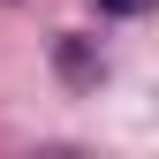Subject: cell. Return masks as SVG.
I'll use <instances>...</instances> for the list:
<instances>
[{
    "label": "cell",
    "instance_id": "1",
    "mask_svg": "<svg viewBox=\"0 0 159 159\" xmlns=\"http://www.w3.org/2000/svg\"><path fill=\"white\" fill-rule=\"evenodd\" d=\"M106 15H144V8H159V0H98Z\"/></svg>",
    "mask_w": 159,
    "mask_h": 159
}]
</instances>
